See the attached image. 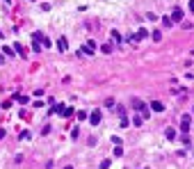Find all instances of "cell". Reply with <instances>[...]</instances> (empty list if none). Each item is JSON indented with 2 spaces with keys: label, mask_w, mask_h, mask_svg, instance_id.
Here are the masks:
<instances>
[{
  "label": "cell",
  "mask_w": 194,
  "mask_h": 169,
  "mask_svg": "<svg viewBox=\"0 0 194 169\" xmlns=\"http://www.w3.org/2000/svg\"><path fill=\"white\" fill-rule=\"evenodd\" d=\"M5 2H11V0H5Z\"/></svg>",
  "instance_id": "obj_35"
},
{
  "label": "cell",
  "mask_w": 194,
  "mask_h": 169,
  "mask_svg": "<svg viewBox=\"0 0 194 169\" xmlns=\"http://www.w3.org/2000/svg\"><path fill=\"white\" fill-rule=\"evenodd\" d=\"M133 124H135V126H142V124H144V116H142V114L137 112V114L133 116Z\"/></svg>",
  "instance_id": "obj_17"
},
{
  "label": "cell",
  "mask_w": 194,
  "mask_h": 169,
  "mask_svg": "<svg viewBox=\"0 0 194 169\" xmlns=\"http://www.w3.org/2000/svg\"><path fill=\"white\" fill-rule=\"evenodd\" d=\"M151 39H153V41H160V39H162V32H160V30H153V32H151Z\"/></svg>",
  "instance_id": "obj_19"
},
{
  "label": "cell",
  "mask_w": 194,
  "mask_h": 169,
  "mask_svg": "<svg viewBox=\"0 0 194 169\" xmlns=\"http://www.w3.org/2000/svg\"><path fill=\"white\" fill-rule=\"evenodd\" d=\"M123 155V146H114V158H121Z\"/></svg>",
  "instance_id": "obj_23"
},
{
  "label": "cell",
  "mask_w": 194,
  "mask_h": 169,
  "mask_svg": "<svg viewBox=\"0 0 194 169\" xmlns=\"http://www.w3.org/2000/svg\"><path fill=\"white\" fill-rule=\"evenodd\" d=\"M39 7H41V11H50V2H41Z\"/></svg>",
  "instance_id": "obj_27"
},
{
  "label": "cell",
  "mask_w": 194,
  "mask_h": 169,
  "mask_svg": "<svg viewBox=\"0 0 194 169\" xmlns=\"http://www.w3.org/2000/svg\"><path fill=\"white\" fill-rule=\"evenodd\" d=\"M162 25H164V27H174V21H171V16H162Z\"/></svg>",
  "instance_id": "obj_18"
},
{
  "label": "cell",
  "mask_w": 194,
  "mask_h": 169,
  "mask_svg": "<svg viewBox=\"0 0 194 169\" xmlns=\"http://www.w3.org/2000/svg\"><path fill=\"white\" fill-rule=\"evenodd\" d=\"M169 16H171V21H174V23H183V19H185V11L180 9V7H174Z\"/></svg>",
  "instance_id": "obj_3"
},
{
  "label": "cell",
  "mask_w": 194,
  "mask_h": 169,
  "mask_svg": "<svg viewBox=\"0 0 194 169\" xmlns=\"http://www.w3.org/2000/svg\"><path fill=\"white\" fill-rule=\"evenodd\" d=\"M110 139H112V144H114V146H121V137H119V135H112Z\"/></svg>",
  "instance_id": "obj_22"
},
{
  "label": "cell",
  "mask_w": 194,
  "mask_h": 169,
  "mask_svg": "<svg viewBox=\"0 0 194 169\" xmlns=\"http://www.w3.org/2000/svg\"><path fill=\"white\" fill-rule=\"evenodd\" d=\"M5 135H7V133H5V128H0V139H2Z\"/></svg>",
  "instance_id": "obj_33"
},
{
  "label": "cell",
  "mask_w": 194,
  "mask_h": 169,
  "mask_svg": "<svg viewBox=\"0 0 194 169\" xmlns=\"http://www.w3.org/2000/svg\"><path fill=\"white\" fill-rule=\"evenodd\" d=\"M66 108H69V105H64V103H57L55 108H50V112H57V114L64 116V114H66Z\"/></svg>",
  "instance_id": "obj_9"
},
{
  "label": "cell",
  "mask_w": 194,
  "mask_h": 169,
  "mask_svg": "<svg viewBox=\"0 0 194 169\" xmlns=\"http://www.w3.org/2000/svg\"><path fill=\"white\" fill-rule=\"evenodd\" d=\"M82 48H85L82 53H87V55H94V53H96V41H94V39H87Z\"/></svg>",
  "instance_id": "obj_5"
},
{
  "label": "cell",
  "mask_w": 194,
  "mask_h": 169,
  "mask_svg": "<svg viewBox=\"0 0 194 169\" xmlns=\"http://www.w3.org/2000/svg\"><path fill=\"white\" fill-rule=\"evenodd\" d=\"M146 19H149V21H158V16L153 14V11H149V14H146Z\"/></svg>",
  "instance_id": "obj_31"
},
{
  "label": "cell",
  "mask_w": 194,
  "mask_h": 169,
  "mask_svg": "<svg viewBox=\"0 0 194 169\" xmlns=\"http://www.w3.org/2000/svg\"><path fill=\"white\" fill-rule=\"evenodd\" d=\"M11 48H14V50H16V55H21V57H27V53H25V48H23V46H21V44H14V46H11Z\"/></svg>",
  "instance_id": "obj_13"
},
{
  "label": "cell",
  "mask_w": 194,
  "mask_h": 169,
  "mask_svg": "<svg viewBox=\"0 0 194 169\" xmlns=\"http://www.w3.org/2000/svg\"><path fill=\"white\" fill-rule=\"evenodd\" d=\"M190 11L194 14V0H190Z\"/></svg>",
  "instance_id": "obj_32"
},
{
  "label": "cell",
  "mask_w": 194,
  "mask_h": 169,
  "mask_svg": "<svg viewBox=\"0 0 194 169\" xmlns=\"http://www.w3.org/2000/svg\"><path fill=\"white\" fill-rule=\"evenodd\" d=\"M164 137H167L169 142H174V139H176V128H171V126H169L167 130H164Z\"/></svg>",
  "instance_id": "obj_11"
},
{
  "label": "cell",
  "mask_w": 194,
  "mask_h": 169,
  "mask_svg": "<svg viewBox=\"0 0 194 169\" xmlns=\"http://www.w3.org/2000/svg\"><path fill=\"white\" fill-rule=\"evenodd\" d=\"M149 108H151V112H155V114L164 112V105H162L160 101H151V103H149Z\"/></svg>",
  "instance_id": "obj_7"
},
{
  "label": "cell",
  "mask_w": 194,
  "mask_h": 169,
  "mask_svg": "<svg viewBox=\"0 0 194 169\" xmlns=\"http://www.w3.org/2000/svg\"><path fill=\"white\" fill-rule=\"evenodd\" d=\"M48 133H50V124H48V126H44V128H41V135H48Z\"/></svg>",
  "instance_id": "obj_30"
},
{
  "label": "cell",
  "mask_w": 194,
  "mask_h": 169,
  "mask_svg": "<svg viewBox=\"0 0 194 169\" xmlns=\"http://www.w3.org/2000/svg\"><path fill=\"white\" fill-rule=\"evenodd\" d=\"M101 119H103V112H101L98 108L89 112V124H91V126H98V124H101Z\"/></svg>",
  "instance_id": "obj_2"
},
{
  "label": "cell",
  "mask_w": 194,
  "mask_h": 169,
  "mask_svg": "<svg viewBox=\"0 0 194 169\" xmlns=\"http://www.w3.org/2000/svg\"><path fill=\"white\" fill-rule=\"evenodd\" d=\"M75 116H78V121H87V119H89V112H85V110H78V114H75Z\"/></svg>",
  "instance_id": "obj_15"
},
{
  "label": "cell",
  "mask_w": 194,
  "mask_h": 169,
  "mask_svg": "<svg viewBox=\"0 0 194 169\" xmlns=\"http://www.w3.org/2000/svg\"><path fill=\"white\" fill-rule=\"evenodd\" d=\"M73 114H78V112H75V110L69 105V108H66V114H64V116H73Z\"/></svg>",
  "instance_id": "obj_29"
},
{
  "label": "cell",
  "mask_w": 194,
  "mask_h": 169,
  "mask_svg": "<svg viewBox=\"0 0 194 169\" xmlns=\"http://www.w3.org/2000/svg\"><path fill=\"white\" fill-rule=\"evenodd\" d=\"M110 165H112V160H110V158H105V160L101 162V169H110Z\"/></svg>",
  "instance_id": "obj_24"
},
{
  "label": "cell",
  "mask_w": 194,
  "mask_h": 169,
  "mask_svg": "<svg viewBox=\"0 0 194 169\" xmlns=\"http://www.w3.org/2000/svg\"><path fill=\"white\" fill-rule=\"evenodd\" d=\"M55 46H57V50H60V53H66V48H69V39H66V37H57Z\"/></svg>",
  "instance_id": "obj_6"
},
{
  "label": "cell",
  "mask_w": 194,
  "mask_h": 169,
  "mask_svg": "<svg viewBox=\"0 0 194 169\" xmlns=\"http://www.w3.org/2000/svg\"><path fill=\"white\" fill-rule=\"evenodd\" d=\"M11 101H19V103H23V105H27V103H30V98H27V96H21V94H11Z\"/></svg>",
  "instance_id": "obj_10"
},
{
  "label": "cell",
  "mask_w": 194,
  "mask_h": 169,
  "mask_svg": "<svg viewBox=\"0 0 194 169\" xmlns=\"http://www.w3.org/2000/svg\"><path fill=\"white\" fill-rule=\"evenodd\" d=\"M78 137H80V128L73 126V128H71V139H78Z\"/></svg>",
  "instance_id": "obj_20"
},
{
  "label": "cell",
  "mask_w": 194,
  "mask_h": 169,
  "mask_svg": "<svg viewBox=\"0 0 194 169\" xmlns=\"http://www.w3.org/2000/svg\"><path fill=\"white\" fill-rule=\"evenodd\" d=\"M110 37H112V44H116V46H123V41H126V37L119 30H110Z\"/></svg>",
  "instance_id": "obj_4"
},
{
  "label": "cell",
  "mask_w": 194,
  "mask_h": 169,
  "mask_svg": "<svg viewBox=\"0 0 194 169\" xmlns=\"http://www.w3.org/2000/svg\"><path fill=\"white\" fill-rule=\"evenodd\" d=\"M105 108L112 110V108H114V98H105Z\"/></svg>",
  "instance_id": "obj_26"
},
{
  "label": "cell",
  "mask_w": 194,
  "mask_h": 169,
  "mask_svg": "<svg viewBox=\"0 0 194 169\" xmlns=\"http://www.w3.org/2000/svg\"><path fill=\"white\" fill-rule=\"evenodd\" d=\"M41 46H44V48H53V41L48 37H44V39H41Z\"/></svg>",
  "instance_id": "obj_21"
},
{
  "label": "cell",
  "mask_w": 194,
  "mask_h": 169,
  "mask_svg": "<svg viewBox=\"0 0 194 169\" xmlns=\"http://www.w3.org/2000/svg\"><path fill=\"white\" fill-rule=\"evenodd\" d=\"M101 50H103V53H105V55H110V53H112V50H114V44H112V41H108V44H103V46H101Z\"/></svg>",
  "instance_id": "obj_12"
},
{
  "label": "cell",
  "mask_w": 194,
  "mask_h": 169,
  "mask_svg": "<svg viewBox=\"0 0 194 169\" xmlns=\"http://www.w3.org/2000/svg\"><path fill=\"white\" fill-rule=\"evenodd\" d=\"M32 105H34V108H44V105H46V101H41V98H37V101H32Z\"/></svg>",
  "instance_id": "obj_25"
},
{
  "label": "cell",
  "mask_w": 194,
  "mask_h": 169,
  "mask_svg": "<svg viewBox=\"0 0 194 169\" xmlns=\"http://www.w3.org/2000/svg\"><path fill=\"white\" fill-rule=\"evenodd\" d=\"M64 169H73V167H71V165H66V167H64Z\"/></svg>",
  "instance_id": "obj_34"
},
{
  "label": "cell",
  "mask_w": 194,
  "mask_h": 169,
  "mask_svg": "<svg viewBox=\"0 0 194 169\" xmlns=\"http://www.w3.org/2000/svg\"><path fill=\"white\" fill-rule=\"evenodd\" d=\"M128 124H130V119H128L126 114H119V126H121V128H126Z\"/></svg>",
  "instance_id": "obj_16"
},
{
  "label": "cell",
  "mask_w": 194,
  "mask_h": 169,
  "mask_svg": "<svg viewBox=\"0 0 194 169\" xmlns=\"http://www.w3.org/2000/svg\"><path fill=\"white\" fill-rule=\"evenodd\" d=\"M149 30H146V27H139V30H135V39H137V41H142V39H146L149 37Z\"/></svg>",
  "instance_id": "obj_8"
},
{
  "label": "cell",
  "mask_w": 194,
  "mask_h": 169,
  "mask_svg": "<svg viewBox=\"0 0 194 169\" xmlns=\"http://www.w3.org/2000/svg\"><path fill=\"white\" fill-rule=\"evenodd\" d=\"M0 48H2V53L7 55V57H14V55H16V50H14V48H9V46H0Z\"/></svg>",
  "instance_id": "obj_14"
},
{
  "label": "cell",
  "mask_w": 194,
  "mask_h": 169,
  "mask_svg": "<svg viewBox=\"0 0 194 169\" xmlns=\"http://www.w3.org/2000/svg\"><path fill=\"white\" fill-rule=\"evenodd\" d=\"M32 2H34V0H32Z\"/></svg>",
  "instance_id": "obj_36"
},
{
  "label": "cell",
  "mask_w": 194,
  "mask_h": 169,
  "mask_svg": "<svg viewBox=\"0 0 194 169\" xmlns=\"http://www.w3.org/2000/svg\"><path fill=\"white\" fill-rule=\"evenodd\" d=\"M21 139H32V135H30V130H23V133H21Z\"/></svg>",
  "instance_id": "obj_28"
},
{
  "label": "cell",
  "mask_w": 194,
  "mask_h": 169,
  "mask_svg": "<svg viewBox=\"0 0 194 169\" xmlns=\"http://www.w3.org/2000/svg\"><path fill=\"white\" fill-rule=\"evenodd\" d=\"M192 119H194L192 114H183V116H180V133H183V135H187V133H190V128H192Z\"/></svg>",
  "instance_id": "obj_1"
}]
</instances>
